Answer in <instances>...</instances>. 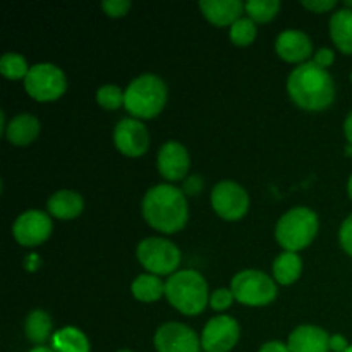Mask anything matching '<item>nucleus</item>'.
<instances>
[{"instance_id":"f257e3e1","label":"nucleus","mask_w":352,"mask_h":352,"mask_svg":"<svg viewBox=\"0 0 352 352\" xmlns=\"http://www.w3.org/2000/svg\"><path fill=\"white\" fill-rule=\"evenodd\" d=\"M287 93L299 109L322 112L336 100V85L329 71L311 60L298 65L289 74Z\"/></svg>"},{"instance_id":"f03ea898","label":"nucleus","mask_w":352,"mask_h":352,"mask_svg":"<svg viewBox=\"0 0 352 352\" xmlns=\"http://www.w3.org/2000/svg\"><path fill=\"white\" fill-rule=\"evenodd\" d=\"M141 210L148 226L164 234L179 232L189 219L186 195L172 184H158L148 189Z\"/></svg>"},{"instance_id":"7ed1b4c3","label":"nucleus","mask_w":352,"mask_h":352,"mask_svg":"<svg viewBox=\"0 0 352 352\" xmlns=\"http://www.w3.org/2000/svg\"><path fill=\"white\" fill-rule=\"evenodd\" d=\"M167 301L186 316H196L210 305L208 284L196 270H179L165 282Z\"/></svg>"},{"instance_id":"20e7f679","label":"nucleus","mask_w":352,"mask_h":352,"mask_svg":"<svg viewBox=\"0 0 352 352\" xmlns=\"http://www.w3.org/2000/svg\"><path fill=\"white\" fill-rule=\"evenodd\" d=\"M167 85L157 74H141L126 88L124 107L138 120L153 119L167 103Z\"/></svg>"},{"instance_id":"39448f33","label":"nucleus","mask_w":352,"mask_h":352,"mask_svg":"<svg viewBox=\"0 0 352 352\" xmlns=\"http://www.w3.org/2000/svg\"><path fill=\"white\" fill-rule=\"evenodd\" d=\"M320 222L316 212L308 206H296L280 217L275 227V239L284 251L298 253L315 241Z\"/></svg>"},{"instance_id":"423d86ee","label":"nucleus","mask_w":352,"mask_h":352,"mask_svg":"<svg viewBox=\"0 0 352 352\" xmlns=\"http://www.w3.org/2000/svg\"><path fill=\"white\" fill-rule=\"evenodd\" d=\"M230 291L237 302L251 308L268 306L277 298V285L274 277L260 270H243L234 275Z\"/></svg>"},{"instance_id":"0eeeda50","label":"nucleus","mask_w":352,"mask_h":352,"mask_svg":"<svg viewBox=\"0 0 352 352\" xmlns=\"http://www.w3.org/2000/svg\"><path fill=\"white\" fill-rule=\"evenodd\" d=\"M141 267L153 275H174L181 265L182 254L172 241L165 237H146L136 248Z\"/></svg>"},{"instance_id":"6e6552de","label":"nucleus","mask_w":352,"mask_h":352,"mask_svg":"<svg viewBox=\"0 0 352 352\" xmlns=\"http://www.w3.org/2000/svg\"><path fill=\"white\" fill-rule=\"evenodd\" d=\"M24 89L36 102H55L67 89V79L58 65L41 62L31 65L24 78Z\"/></svg>"},{"instance_id":"1a4fd4ad","label":"nucleus","mask_w":352,"mask_h":352,"mask_svg":"<svg viewBox=\"0 0 352 352\" xmlns=\"http://www.w3.org/2000/svg\"><path fill=\"white\" fill-rule=\"evenodd\" d=\"M217 215L229 222L241 220L250 210V195L241 184L234 181H220L212 189L210 196Z\"/></svg>"},{"instance_id":"9d476101","label":"nucleus","mask_w":352,"mask_h":352,"mask_svg":"<svg viewBox=\"0 0 352 352\" xmlns=\"http://www.w3.org/2000/svg\"><path fill=\"white\" fill-rule=\"evenodd\" d=\"M54 223L50 215L41 210H28L21 213L12 226V236L21 246H40L50 237Z\"/></svg>"},{"instance_id":"9b49d317","label":"nucleus","mask_w":352,"mask_h":352,"mask_svg":"<svg viewBox=\"0 0 352 352\" xmlns=\"http://www.w3.org/2000/svg\"><path fill=\"white\" fill-rule=\"evenodd\" d=\"M153 344L157 352H199L201 339L195 330L179 322H168L158 327Z\"/></svg>"},{"instance_id":"f8f14e48","label":"nucleus","mask_w":352,"mask_h":352,"mask_svg":"<svg viewBox=\"0 0 352 352\" xmlns=\"http://www.w3.org/2000/svg\"><path fill=\"white\" fill-rule=\"evenodd\" d=\"M241 337L239 323L232 316L220 315L208 320L201 332V347L206 352H230Z\"/></svg>"},{"instance_id":"ddd939ff","label":"nucleus","mask_w":352,"mask_h":352,"mask_svg":"<svg viewBox=\"0 0 352 352\" xmlns=\"http://www.w3.org/2000/svg\"><path fill=\"white\" fill-rule=\"evenodd\" d=\"M113 143L117 150L129 158L143 157L150 148V133L141 120L122 119L113 129Z\"/></svg>"},{"instance_id":"4468645a","label":"nucleus","mask_w":352,"mask_h":352,"mask_svg":"<svg viewBox=\"0 0 352 352\" xmlns=\"http://www.w3.org/2000/svg\"><path fill=\"white\" fill-rule=\"evenodd\" d=\"M189 165H191V158H189V151L186 150L184 144L177 143V141H168V143L162 144L157 157V167L162 177L170 182L186 179Z\"/></svg>"},{"instance_id":"2eb2a0df","label":"nucleus","mask_w":352,"mask_h":352,"mask_svg":"<svg viewBox=\"0 0 352 352\" xmlns=\"http://www.w3.org/2000/svg\"><path fill=\"white\" fill-rule=\"evenodd\" d=\"M275 52L282 60L289 64H305L313 55V43L309 36L302 31L287 30L282 31L275 41Z\"/></svg>"},{"instance_id":"dca6fc26","label":"nucleus","mask_w":352,"mask_h":352,"mask_svg":"<svg viewBox=\"0 0 352 352\" xmlns=\"http://www.w3.org/2000/svg\"><path fill=\"white\" fill-rule=\"evenodd\" d=\"M291 352H329L330 336L315 325H299L292 330L287 340Z\"/></svg>"},{"instance_id":"f3484780","label":"nucleus","mask_w":352,"mask_h":352,"mask_svg":"<svg viewBox=\"0 0 352 352\" xmlns=\"http://www.w3.org/2000/svg\"><path fill=\"white\" fill-rule=\"evenodd\" d=\"M199 9H201L205 19H208L212 24L220 28H230L243 17L246 3L241 0H201Z\"/></svg>"},{"instance_id":"a211bd4d","label":"nucleus","mask_w":352,"mask_h":352,"mask_svg":"<svg viewBox=\"0 0 352 352\" xmlns=\"http://www.w3.org/2000/svg\"><path fill=\"white\" fill-rule=\"evenodd\" d=\"M48 213L57 220H72L78 219L85 210V199L79 192L71 189H60L55 191L47 201Z\"/></svg>"},{"instance_id":"6ab92c4d","label":"nucleus","mask_w":352,"mask_h":352,"mask_svg":"<svg viewBox=\"0 0 352 352\" xmlns=\"http://www.w3.org/2000/svg\"><path fill=\"white\" fill-rule=\"evenodd\" d=\"M40 120L31 113H19L12 117L6 127V138L10 144L16 146H26L31 144L40 134Z\"/></svg>"},{"instance_id":"aec40b11","label":"nucleus","mask_w":352,"mask_h":352,"mask_svg":"<svg viewBox=\"0 0 352 352\" xmlns=\"http://www.w3.org/2000/svg\"><path fill=\"white\" fill-rule=\"evenodd\" d=\"M330 38L342 54L352 55V9L336 10L330 17Z\"/></svg>"},{"instance_id":"412c9836","label":"nucleus","mask_w":352,"mask_h":352,"mask_svg":"<svg viewBox=\"0 0 352 352\" xmlns=\"http://www.w3.org/2000/svg\"><path fill=\"white\" fill-rule=\"evenodd\" d=\"M302 272V261L298 253H291V251H284L275 258L274 265H272V274H274V280L280 285H291L301 277Z\"/></svg>"},{"instance_id":"4be33fe9","label":"nucleus","mask_w":352,"mask_h":352,"mask_svg":"<svg viewBox=\"0 0 352 352\" xmlns=\"http://www.w3.org/2000/svg\"><path fill=\"white\" fill-rule=\"evenodd\" d=\"M52 349L55 352H89L88 337L76 327H64L52 337Z\"/></svg>"},{"instance_id":"5701e85b","label":"nucleus","mask_w":352,"mask_h":352,"mask_svg":"<svg viewBox=\"0 0 352 352\" xmlns=\"http://www.w3.org/2000/svg\"><path fill=\"white\" fill-rule=\"evenodd\" d=\"M131 292L141 302H157L165 294V284L158 275L141 274L131 284Z\"/></svg>"},{"instance_id":"b1692460","label":"nucleus","mask_w":352,"mask_h":352,"mask_svg":"<svg viewBox=\"0 0 352 352\" xmlns=\"http://www.w3.org/2000/svg\"><path fill=\"white\" fill-rule=\"evenodd\" d=\"M52 329H54V323H52L50 315L43 309H34L30 315L26 316V322H24V333H26L28 339L33 344L38 346H43L52 336Z\"/></svg>"},{"instance_id":"393cba45","label":"nucleus","mask_w":352,"mask_h":352,"mask_svg":"<svg viewBox=\"0 0 352 352\" xmlns=\"http://www.w3.org/2000/svg\"><path fill=\"white\" fill-rule=\"evenodd\" d=\"M31 67L28 65L26 58L21 54H16V52H7L0 58V72H2L3 78L12 79V81H17V79L24 81Z\"/></svg>"},{"instance_id":"a878e982","label":"nucleus","mask_w":352,"mask_h":352,"mask_svg":"<svg viewBox=\"0 0 352 352\" xmlns=\"http://www.w3.org/2000/svg\"><path fill=\"white\" fill-rule=\"evenodd\" d=\"M280 10L278 0H250L246 2V12L254 23H270Z\"/></svg>"},{"instance_id":"bb28decb","label":"nucleus","mask_w":352,"mask_h":352,"mask_svg":"<svg viewBox=\"0 0 352 352\" xmlns=\"http://www.w3.org/2000/svg\"><path fill=\"white\" fill-rule=\"evenodd\" d=\"M258 28L256 23L250 17H241L239 21L232 24L229 28V38L234 45L237 47H248V45L253 43L256 40Z\"/></svg>"},{"instance_id":"cd10ccee","label":"nucleus","mask_w":352,"mask_h":352,"mask_svg":"<svg viewBox=\"0 0 352 352\" xmlns=\"http://www.w3.org/2000/svg\"><path fill=\"white\" fill-rule=\"evenodd\" d=\"M124 100H126V91H122L117 85H103L96 91V102L105 110L120 109L124 105Z\"/></svg>"},{"instance_id":"c85d7f7f","label":"nucleus","mask_w":352,"mask_h":352,"mask_svg":"<svg viewBox=\"0 0 352 352\" xmlns=\"http://www.w3.org/2000/svg\"><path fill=\"white\" fill-rule=\"evenodd\" d=\"M103 12L109 17H124L131 9V0H103Z\"/></svg>"},{"instance_id":"c756f323","label":"nucleus","mask_w":352,"mask_h":352,"mask_svg":"<svg viewBox=\"0 0 352 352\" xmlns=\"http://www.w3.org/2000/svg\"><path fill=\"white\" fill-rule=\"evenodd\" d=\"M234 301V294L230 289H217L212 296H210V306L215 311H223L229 308Z\"/></svg>"},{"instance_id":"7c9ffc66","label":"nucleus","mask_w":352,"mask_h":352,"mask_svg":"<svg viewBox=\"0 0 352 352\" xmlns=\"http://www.w3.org/2000/svg\"><path fill=\"white\" fill-rule=\"evenodd\" d=\"M339 243L342 250L352 256V213L342 222L339 230Z\"/></svg>"},{"instance_id":"2f4dec72","label":"nucleus","mask_w":352,"mask_h":352,"mask_svg":"<svg viewBox=\"0 0 352 352\" xmlns=\"http://www.w3.org/2000/svg\"><path fill=\"white\" fill-rule=\"evenodd\" d=\"M302 7L308 10H311V12H316V14H322V12H327V10H332L333 7L337 6L336 0H305V2H301Z\"/></svg>"},{"instance_id":"473e14b6","label":"nucleus","mask_w":352,"mask_h":352,"mask_svg":"<svg viewBox=\"0 0 352 352\" xmlns=\"http://www.w3.org/2000/svg\"><path fill=\"white\" fill-rule=\"evenodd\" d=\"M203 189V179L201 175H189L184 179V186H182V192L189 196L199 195Z\"/></svg>"},{"instance_id":"72a5a7b5","label":"nucleus","mask_w":352,"mask_h":352,"mask_svg":"<svg viewBox=\"0 0 352 352\" xmlns=\"http://www.w3.org/2000/svg\"><path fill=\"white\" fill-rule=\"evenodd\" d=\"M333 58H336L333 50H330V48H320V50H316L313 62H315L316 65H320V67L327 69L333 64Z\"/></svg>"},{"instance_id":"f704fd0d","label":"nucleus","mask_w":352,"mask_h":352,"mask_svg":"<svg viewBox=\"0 0 352 352\" xmlns=\"http://www.w3.org/2000/svg\"><path fill=\"white\" fill-rule=\"evenodd\" d=\"M349 349V342L344 336L336 333V336H330V351L333 352H346Z\"/></svg>"},{"instance_id":"c9c22d12","label":"nucleus","mask_w":352,"mask_h":352,"mask_svg":"<svg viewBox=\"0 0 352 352\" xmlns=\"http://www.w3.org/2000/svg\"><path fill=\"white\" fill-rule=\"evenodd\" d=\"M258 352H291V351H289L287 344L280 342V340H270V342H265Z\"/></svg>"},{"instance_id":"e433bc0d","label":"nucleus","mask_w":352,"mask_h":352,"mask_svg":"<svg viewBox=\"0 0 352 352\" xmlns=\"http://www.w3.org/2000/svg\"><path fill=\"white\" fill-rule=\"evenodd\" d=\"M344 134H346L347 143L352 144V110L349 112V116L346 117V122H344Z\"/></svg>"},{"instance_id":"4c0bfd02","label":"nucleus","mask_w":352,"mask_h":352,"mask_svg":"<svg viewBox=\"0 0 352 352\" xmlns=\"http://www.w3.org/2000/svg\"><path fill=\"white\" fill-rule=\"evenodd\" d=\"M30 352H55L52 347H45V346H38L34 347V349H31Z\"/></svg>"},{"instance_id":"58836bf2","label":"nucleus","mask_w":352,"mask_h":352,"mask_svg":"<svg viewBox=\"0 0 352 352\" xmlns=\"http://www.w3.org/2000/svg\"><path fill=\"white\" fill-rule=\"evenodd\" d=\"M347 192H349V198L352 199V174H351L349 181H347Z\"/></svg>"},{"instance_id":"ea45409f","label":"nucleus","mask_w":352,"mask_h":352,"mask_svg":"<svg viewBox=\"0 0 352 352\" xmlns=\"http://www.w3.org/2000/svg\"><path fill=\"white\" fill-rule=\"evenodd\" d=\"M346 155H347V157H352V144H347Z\"/></svg>"},{"instance_id":"a19ab883","label":"nucleus","mask_w":352,"mask_h":352,"mask_svg":"<svg viewBox=\"0 0 352 352\" xmlns=\"http://www.w3.org/2000/svg\"><path fill=\"white\" fill-rule=\"evenodd\" d=\"M346 7H347V9H352V0H347Z\"/></svg>"},{"instance_id":"79ce46f5","label":"nucleus","mask_w":352,"mask_h":352,"mask_svg":"<svg viewBox=\"0 0 352 352\" xmlns=\"http://www.w3.org/2000/svg\"><path fill=\"white\" fill-rule=\"evenodd\" d=\"M117 352H133V351H127V349H122V351H117Z\"/></svg>"},{"instance_id":"37998d69","label":"nucleus","mask_w":352,"mask_h":352,"mask_svg":"<svg viewBox=\"0 0 352 352\" xmlns=\"http://www.w3.org/2000/svg\"><path fill=\"white\" fill-rule=\"evenodd\" d=\"M346 352H352V346H349V349H347Z\"/></svg>"},{"instance_id":"c03bdc74","label":"nucleus","mask_w":352,"mask_h":352,"mask_svg":"<svg viewBox=\"0 0 352 352\" xmlns=\"http://www.w3.org/2000/svg\"><path fill=\"white\" fill-rule=\"evenodd\" d=\"M349 78H351V82H352V74H351V76H349Z\"/></svg>"}]
</instances>
